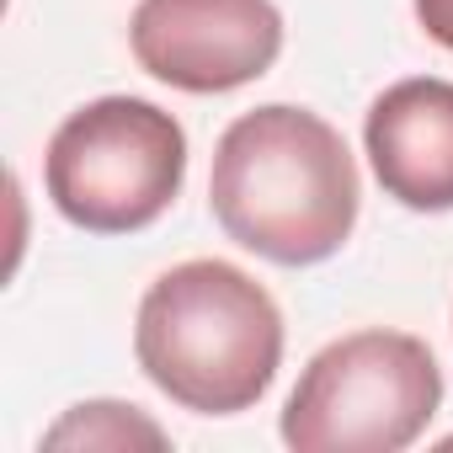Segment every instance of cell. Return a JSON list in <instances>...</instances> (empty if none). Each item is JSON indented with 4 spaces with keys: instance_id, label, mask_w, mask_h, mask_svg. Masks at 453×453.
Returning <instances> with one entry per match:
<instances>
[{
    "instance_id": "cell-2",
    "label": "cell",
    "mask_w": 453,
    "mask_h": 453,
    "mask_svg": "<svg viewBox=\"0 0 453 453\" xmlns=\"http://www.w3.org/2000/svg\"><path fill=\"white\" fill-rule=\"evenodd\" d=\"M144 379L197 416L251 411L283 363V315L273 294L230 262H181L150 283L134 320Z\"/></svg>"
},
{
    "instance_id": "cell-7",
    "label": "cell",
    "mask_w": 453,
    "mask_h": 453,
    "mask_svg": "<svg viewBox=\"0 0 453 453\" xmlns=\"http://www.w3.org/2000/svg\"><path fill=\"white\" fill-rule=\"evenodd\" d=\"M70 442H86V448H128V442L165 448V432H160L155 421H144L139 405L91 400V405H75V411L49 432V448H70Z\"/></svg>"
},
{
    "instance_id": "cell-8",
    "label": "cell",
    "mask_w": 453,
    "mask_h": 453,
    "mask_svg": "<svg viewBox=\"0 0 453 453\" xmlns=\"http://www.w3.org/2000/svg\"><path fill=\"white\" fill-rule=\"evenodd\" d=\"M411 6H416V22H421V33H426L432 43L453 49V0H411Z\"/></svg>"
},
{
    "instance_id": "cell-3",
    "label": "cell",
    "mask_w": 453,
    "mask_h": 453,
    "mask_svg": "<svg viewBox=\"0 0 453 453\" xmlns=\"http://www.w3.org/2000/svg\"><path fill=\"white\" fill-rule=\"evenodd\" d=\"M442 405V368L421 336L352 331L310 357L288 405L283 442L299 453H400Z\"/></svg>"
},
{
    "instance_id": "cell-1",
    "label": "cell",
    "mask_w": 453,
    "mask_h": 453,
    "mask_svg": "<svg viewBox=\"0 0 453 453\" xmlns=\"http://www.w3.org/2000/svg\"><path fill=\"white\" fill-rule=\"evenodd\" d=\"M357 165L347 139L310 107H257L219 134L208 203L235 246L278 262L315 267L336 257L357 224Z\"/></svg>"
},
{
    "instance_id": "cell-5",
    "label": "cell",
    "mask_w": 453,
    "mask_h": 453,
    "mask_svg": "<svg viewBox=\"0 0 453 453\" xmlns=\"http://www.w3.org/2000/svg\"><path fill=\"white\" fill-rule=\"evenodd\" d=\"M128 43L160 86L219 96L262 81L283 54V12L273 0H139Z\"/></svg>"
},
{
    "instance_id": "cell-6",
    "label": "cell",
    "mask_w": 453,
    "mask_h": 453,
    "mask_svg": "<svg viewBox=\"0 0 453 453\" xmlns=\"http://www.w3.org/2000/svg\"><path fill=\"white\" fill-rule=\"evenodd\" d=\"M363 144L379 187L395 203L416 213L453 208V81L416 75L379 91L363 123Z\"/></svg>"
},
{
    "instance_id": "cell-4",
    "label": "cell",
    "mask_w": 453,
    "mask_h": 453,
    "mask_svg": "<svg viewBox=\"0 0 453 453\" xmlns=\"http://www.w3.org/2000/svg\"><path fill=\"white\" fill-rule=\"evenodd\" d=\"M187 176L181 123L144 96H102L70 112L43 155L54 208L91 235H134L155 224Z\"/></svg>"
}]
</instances>
